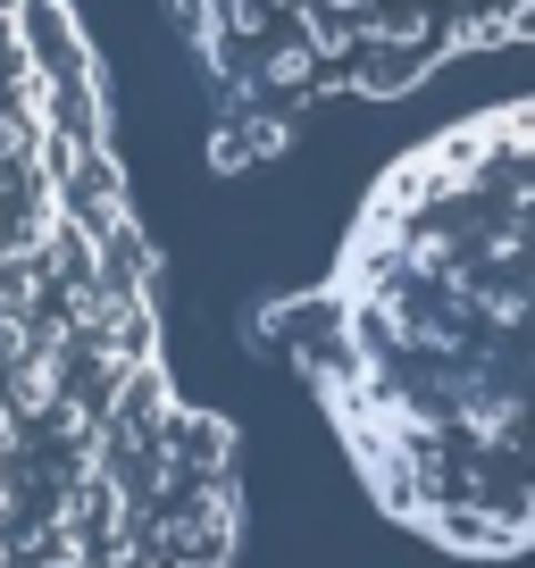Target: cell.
<instances>
[{
	"mask_svg": "<svg viewBox=\"0 0 535 568\" xmlns=\"http://www.w3.org/2000/svg\"><path fill=\"white\" fill-rule=\"evenodd\" d=\"M234 435L176 385L68 0H0V568H218Z\"/></svg>",
	"mask_w": 535,
	"mask_h": 568,
	"instance_id": "obj_1",
	"label": "cell"
},
{
	"mask_svg": "<svg viewBox=\"0 0 535 568\" xmlns=\"http://www.w3.org/2000/svg\"><path fill=\"white\" fill-rule=\"evenodd\" d=\"M268 343L335 418L360 485L444 551L535 544V101L393 160L335 267Z\"/></svg>",
	"mask_w": 535,
	"mask_h": 568,
	"instance_id": "obj_2",
	"label": "cell"
},
{
	"mask_svg": "<svg viewBox=\"0 0 535 568\" xmlns=\"http://www.w3.org/2000/svg\"><path fill=\"white\" fill-rule=\"evenodd\" d=\"M201 59L218 160L251 168L335 101L411 92L468 51L535 42V0H168Z\"/></svg>",
	"mask_w": 535,
	"mask_h": 568,
	"instance_id": "obj_3",
	"label": "cell"
}]
</instances>
